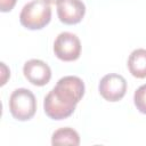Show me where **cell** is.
Here are the masks:
<instances>
[{
    "label": "cell",
    "instance_id": "6da1fadb",
    "mask_svg": "<svg viewBox=\"0 0 146 146\" xmlns=\"http://www.w3.org/2000/svg\"><path fill=\"white\" fill-rule=\"evenodd\" d=\"M84 95V83L75 75L59 79L43 100V110L52 120H63L73 114L76 104Z\"/></svg>",
    "mask_w": 146,
    "mask_h": 146
},
{
    "label": "cell",
    "instance_id": "7a4b0ae2",
    "mask_svg": "<svg viewBox=\"0 0 146 146\" xmlns=\"http://www.w3.org/2000/svg\"><path fill=\"white\" fill-rule=\"evenodd\" d=\"M51 19V8L44 0H32L21 10L19 22L29 30H41Z\"/></svg>",
    "mask_w": 146,
    "mask_h": 146
},
{
    "label": "cell",
    "instance_id": "3957f363",
    "mask_svg": "<svg viewBox=\"0 0 146 146\" xmlns=\"http://www.w3.org/2000/svg\"><path fill=\"white\" fill-rule=\"evenodd\" d=\"M9 111L18 121L32 119L36 111V99L33 92L26 88L15 89L9 97Z\"/></svg>",
    "mask_w": 146,
    "mask_h": 146
},
{
    "label": "cell",
    "instance_id": "277c9868",
    "mask_svg": "<svg viewBox=\"0 0 146 146\" xmlns=\"http://www.w3.org/2000/svg\"><path fill=\"white\" fill-rule=\"evenodd\" d=\"M54 52L57 58L64 62L76 60L81 54L80 39L71 32H62L54 42Z\"/></svg>",
    "mask_w": 146,
    "mask_h": 146
},
{
    "label": "cell",
    "instance_id": "5b68a950",
    "mask_svg": "<svg viewBox=\"0 0 146 146\" xmlns=\"http://www.w3.org/2000/svg\"><path fill=\"white\" fill-rule=\"evenodd\" d=\"M99 94L108 102H119L127 91L125 79L116 73H110L102 78L98 86Z\"/></svg>",
    "mask_w": 146,
    "mask_h": 146
},
{
    "label": "cell",
    "instance_id": "8992f818",
    "mask_svg": "<svg viewBox=\"0 0 146 146\" xmlns=\"http://www.w3.org/2000/svg\"><path fill=\"white\" fill-rule=\"evenodd\" d=\"M86 14V6L81 0H60L57 3V15L62 23L78 24Z\"/></svg>",
    "mask_w": 146,
    "mask_h": 146
},
{
    "label": "cell",
    "instance_id": "52a82bcc",
    "mask_svg": "<svg viewBox=\"0 0 146 146\" xmlns=\"http://www.w3.org/2000/svg\"><path fill=\"white\" fill-rule=\"evenodd\" d=\"M24 76L34 86H44L50 81L51 70L47 63L41 59H30L23 66Z\"/></svg>",
    "mask_w": 146,
    "mask_h": 146
},
{
    "label": "cell",
    "instance_id": "ba28073f",
    "mask_svg": "<svg viewBox=\"0 0 146 146\" xmlns=\"http://www.w3.org/2000/svg\"><path fill=\"white\" fill-rule=\"evenodd\" d=\"M129 72L138 79L146 78V49H135L128 58Z\"/></svg>",
    "mask_w": 146,
    "mask_h": 146
},
{
    "label": "cell",
    "instance_id": "9c48e42d",
    "mask_svg": "<svg viewBox=\"0 0 146 146\" xmlns=\"http://www.w3.org/2000/svg\"><path fill=\"white\" fill-rule=\"evenodd\" d=\"M51 144L52 145H73L78 146L80 144L79 133L68 127L57 129L51 136Z\"/></svg>",
    "mask_w": 146,
    "mask_h": 146
},
{
    "label": "cell",
    "instance_id": "30bf717a",
    "mask_svg": "<svg viewBox=\"0 0 146 146\" xmlns=\"http://www.w3.org/2000/svg\"><path fill=\"white\" fill-rule=\"evenodd\" d=\"M133 103L137 107V110L143 113L146 114V84L140 86L133 95Z\"/></svg>",
    "mask_w": 146,
    "mask_h": 146
},
{
    "label": "cell",
    "instance_id": "8fae6325",
    "mask_svg": "<svg viewBox=\"0 0 146 146\" xmlns=\"http://www.w3.org/2000/svg\"><path fill=\"white\" fill-rule=\"evenodd\" d=\"M16 5V0H0V10L2 13L10 11Z\"/></svg>",
    "mask_w": 146,
    "mask_h": 146
},
{
    "label": "cell",
    "instance_id": "7c38bea8",
    "mask_svg": "<svg viewBox=\"0 0 146 146\" xmlns=\"http://www.w3.org/2000/svg\"><path fill=\"white\" fill-rule=\"evenodd\" d=\"M44 1H46L47 3H49V5H55V3L57 5V3H58L60 0H44Z\"/></svg>",
    "mask_w": 146,
    "mask_h": 146
}]
</instances>
